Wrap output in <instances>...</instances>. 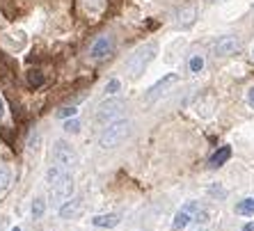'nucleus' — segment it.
<instances>
[{
	"instance_id": "f257e3e1",
	"label": "nucleus",
	"mask_w": 254,
	"mask_h": 231,
	"mask_svg": "<svg viewBox=\"0 0 254 231\" xmlns=\"http://www.w3.org/2000/svg\"><path fill=\"white\" fill-rule=\"evenodd\" d=\"M46 178H48V185H51V202L62 206L66 199H71L73 190H76L71 170H64V167H60V165H53V167H48Z\"/></svg>"
},
{
	"instance_id": "f03ea898",
	"label": "nucleus",
	"mask_w": 254,
	"mask_h": 231,
	"mask_svg": "<svg viewBox=\"0 0 254 231\" xmlns=\"http://www.w3.org/2000/svg\"><path fill=\"white\" fill-rule=\"evenodd\" d=\"M156 53H158V46H156V44H144V46L137 48L135 53L126 59V71H128V76L130 78L142 76L144 69L149 66V62L156 58Z\"/></svg>"
},
{
	"instance_id": "7ed1b4c3",
	"label": "nucleus",
	"mask_w": 254,
	"mask_h": 231,
	"mask_svg": "<svg viewBox=\"0 0 254 231\" xmlns=\"http://www.w3.org/2000/svg\"><path fill=\"white\" fill-rule=\"evenodd\" d=\"M128 133H130V121H128V119H117V121H113V124H110L106 130H103V133H101L99 147L101 149H115V147H119V144L128 137Z\"/></svg>"
},
{
	"instance_id": "20e7f679",
	"label": "nucleus",
	"mask_w": 254,
	"mask_h": 231,
	"mask_svg": "<svg viewBox=\"0 0 254 231\" xmlns=\"http://www.w3.org/2000/svg\"><path fill=\"white\" fill-rule=\"evenodd\" d=\"M53 163H55V165H60V167H64V170H71V172H73V167L78 165L76 149L71 147L69 142L58 140V142L53 144Z\"/></svg>"
},
{
	"instance_id": "39448f33",
	"label": "nucleus",
	"mask_w": 254,
	"mask_h": 231,
	"mask_svg": "<svg viewBox=\"0 0 254 231\" xmlns=\"http://www.w3.org/2000/svg\"><path fill=\"white\" fill-rule=\"evenodd\" d=\"M115 53V39L110 35H101L92 46H89V58L94 62H101V59L110 58Z\"/></svg>"
},
{
	"instance_id": "423d86ee",
	"label": "nucleus",
	"mask_w": 254,
	"mask_h": 231,
	"mask_svg": "<svg viewBox=\"0 0 254 231\" xmlns=\"http://www.w3.org/2000/svg\"><path fill=\"white\" fill-rule=\"evenodd\" d=\"M122 110H124V101H122V99H110V101L99 106V110H96V121H99V124H106V121L117 117Z\"/></svg>"
},
{
	"instance_id": "0eeeda50",
	"label": "nucleus",
	"mask_w": 254,
	"mask_h": 231,
	"mask_svg": "<svg viewBox=\"0 0 254 231\" xmlns=\"http://www.w3.org/2000/svg\"><path fill=\"white\" fill-rule=\"evenodd\" d=\"M241 51V39L238 37H222L218 44H215V55L218 58H229V55H236Z\"/></svg>"
},
{
	"instance_id": "6e6552de",
	"label": "nucleus",
	"mask_w": 254,
	"mask_h": 231,
	"mask_svg": "<svg viewBox=\"0 0 254 231\" xmlns=\"http://www.w3.org/2000/svg\"><path fill=\"white\" fill-rule=\"evenodd\" d=\"M80 213H83V199H78V197L66 199L60 206V218L62 220H76V218H80Z\"/></svg>"
},
{
	"instance_id": "1a4fd4ad",
	"label": "nucleus",
	"mask_w": 254,
	"mask_h": 231,
	"mask_svg": "<svg viewBox=\"0 0 254 231\" xmlns=\"http://www.w3.org/2000/svg\"><path fill=\"white\" fill-rule=\"evenodd\" d=\"M177 80H179L177 73H167L165 78H160L158 83H156L154 87H151V89L147 92V101H156V99H158V96L163 94V92H167V87H170V85H174Z\"/></svg>"
},
{
	"instance_id": "9d476101",
	"label": "nucleus",
	"mask_w": 254,
	"mask_h": 231,
	"mask_svg": "<svg viewBox=\"0 0 254 231\" xmlns=\"http://www.w3.org/2000/svg\"><path fill=\"white\" fill-rule=\"evenodd\" d=\"M92 225H94V227H101V229H113V227L119 225V215H115V213L96 215V218H92Z\"/></svg>"
},
{
	"instance_id": "9b49d317",
	"label": "nucleus",
	"mask_w": 254,
	"mask_h": 231,
	"mask_svg": "<svg viewBox=\"0 0 254 231\" xmlns=\"http://www.w3.org/2000/svg\"><path fill=\"white\" fill-rule=\"evenodd\" d=\"M195 18H197V9L192 5H188V7H184V9L179 12V21H177V23L181 25V28H188V25L195 23Z\"/></svg>"
},
{
	"instance_id": "f8f14e48",
	"label": "nucleus",
	"mask_w": 254,
	"mask_h": 231,
	"mask_svg": "<svg viewBox=\"0 0 254 231\" xmlns=\"http://www.w3.org/2000/svg\"><path fill=\"white\" fill-rule=\"evenodd\" d=\"M229 158H231V149L229 147H220L218 151L211 156V167H222Z\"/></svg>"
},
{
	"instance_id": "ddd939ff",
	"label": "nucleus",
	"mask_w": 254,
	"mask_h": 231,
	"mask_svg": "<svg viewBox=\"0 0 254 231\" xmlns=\"http://www.w3.org/2000/svg\"><path fill=\"white\" fill-rule=\"evenodd\" d=\"M188 222H190V213H188V211H186V208H184V211H179V213L174 215V222H172V229H174V231H181V229H184V227H188Z\"/></svg>"
},
{
	"instance_id": "4468645a",
	"label": "nucleus",
	"mask_w": 254,
	"mask_h": 231,
	"mask_svg": "<svg viewBox=\"0 0 254 231\" xmlns=\"http://www.w3.org/2000/svg\"><path fill=\"white\" fill-rule=\"evenodd\" d=\"M9 183H12V170L0 163V192H5L9 188Z\"/></svg>"
},
{
	"instance_id": "2eb2a0df",
	"label": "nucleus",
	"mask_w": 254,
	"mask_h": 231,
	"mask_svg": "<svg viewBox=\"0 0 254 231\" xmlns=\"http://www.w3.org/2000/svg\"><path fill=\"white\" fill-rule=\"evenodd\" d=\"M44 213H46V202H44L42 197H37L35 202H32V218H35V220H42Z\"/></svg>"
},
{
	"instance_id": "dca6fc26",
	"label": "nucleus",
	"mask_w": 254,
	"mask_h": 231,
	"mask_svg": "<svg viewBox=\"0 0 254 231\" xmlns=\"http://www.w3.org/2000/svg\"><path fill=\"white\" fill-rule=\"evenodd\" d=\"M236 213L238 215H254V199H243L236 206Z\"/></svg>"
},
{
	"instance_id": "f3484780",
	"label": "nucleus",
	"mask_w": 254,
	"mask_h": 231,
	"mask_svg": "<svg viewBox=\"0 0 254 231\" xmlns=\"http://www.w3.org/2000/svg\"><path fill=\"white\" fill-rule=\"evenodd\" d=\"M83 2L87 7V12H92V14H99L106 7V0H83Z\"/></svg>"
},
{
	"instance_id": "a211bd4d",
	"label": "nucleus",
	"mask_w": 254,
	"mask_h": 231,
	"mask_svg": "<svg viewBox=\"0 0 254 231\" xmlns=\"http://www.w3.org/2000/svg\"><path fill=\"white\" fill-rule=\"evenodd\" d=\"M201 69H204V58H201V55H195V58L190 59V71H192V73H199Z\"/></svg>"
},
{
	"instance_id": "6ab92c4d",
	"label": "nucleus",
	"mask_w": 254,
	"mask_h": 231,
	"mask_svg": "<svg viewBox=\"0 0 254 231\" xmlns=\"http://www.w3.org/2000/svg\"><path fill=\"white\" fill-rule=\"evenodd\" d=\"M28 83L32 85V87H39V85L44 83V76L39 71H30L28 73Z\"/></svg>"
},
{
	"instance_id": "aec40b11",
	"label": "nucleus",
	"mask_w": 254,
	"mask_h": 231,
	"mask_svg": "<svg viewBox=\"0 0 254 231\" xmlns=\"http://www.w3.org/2000/svg\"><path fill=\"white\" fill-rule=\"evenodd\" d=\"M119 87H122V83H119L117 78H113V80H110V83L106 85V92H108V94H117Z\"/></svg>"
},
{
	"instance_id": "412c9836",
	"label": "nucleus",
	"mask_w": 254,
	"mask_h": 231,
	"mask_svg": "<svg viewBox=\"0 0 254 231\" xmlns=\"http://www.w3.org/2000/svg\"><path fill=\"white\" fill-rule=\"evenodd\" d=\"M76 113H78V110L73 106H71V108H62V110H58V117L60 119H66V117H73Z\"/></svg>"
},
{
	"instance_id": "4be33fe9",
	"label": "nucleus",
	"mask_w": 254,
	"mask_h": 231,
	"mask_svg": "<svg viewBox=\"0 0 254 231\" xmlns=\"http://www.w3.org/2000/svg\"><path fill=\"white\" fill-rule=\"evenodd\" d=\"M64 130L66 133H78V130H80V124H78L76 119H69V121L64 124Z\"/></svg>"
},
{
	"instance_id": "5701e85b",
	"label": "nucleus",
	"mask_w": 254,
	"mask_h": 231,
	"mask_svg": "<svg viewBox=\"0 0 254 231\" xmlns=\"http://www.w3.org/2000/svg\"><path fill=\"white\" fill-rule=\"evenodd\" d=\"M248 101H250V106L254 108V87H252V89H250V92H248Z\"/></svg>"
},
{
	"instance_id": "b1692460",
	"label": "nucleus",
	"mask_w": 254,
	"mask_h": 231,
	"mask_svg": "<svg viewBox=\"0 0 254 231\" xmlns=\"http://www.w3.org/2000/svg\"><path fill=\"white\" fill-rule=\"evenodd\" d=\"M243 231H254V225H252V222H250V225H245V227H243Z\"/></svg>"
},
{
	"instance_id": "393cba45",
	"label": "nucleus",
	"mask_w": 254,
	"mask_h": 231,
	"mask_svg": "<svg viewBox=\"0 0 254 231\" xmlns=\"http://www.w3.org/2000/svg\"><path fill=\"white\" fill-rule=\"evenodd\" d=\"M2 113H5V103H2V99H0V117H2Z\"/></svg>"
},
{
	"instance_id": "a878e982",
	"label": "nucleus",
	"mask_w": 254,
	"mask_h": 231,
	"mask_svg": "<svg viewBox=\"0 0 254 231\" xmlns=\"http://www.w3.org/2000/svg\"><path fill=\"white\" fill-rule=\"evenodd\" d=\"M12 231H21V229H18V227H14V229H12Z\"/></svg>"
},
{
	"instance_id": "bb28decb",
	"label": "nucleus",
	"mask_w": 254,
	"mask_h": 231,
	"mask_svg": "<svg viewBox=\"0 0 254 231\" xmlns=\"http://www.w3.org/2000/svg\"><path fill=\"white\" fill-rule=\"evenodd\" d=\"M252 58H254V51H252Z\"/></svg>"
}]
</instances>
